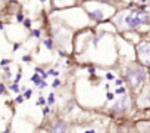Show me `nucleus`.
<instances>
[{
  "mask_svg": "<svg viewBox=\"0 0 150 133\" xmlns=\"http://www.w3.org/2000/svg\"><path fill=\"white\" fill-rule=\"evenodd\" d=\"M146 6H137L134 9H125L115 15L113 25L115 30L122 31H138L141 27L150 25V14H147Z\"/></svg>",
  "mask_w": 150,
  "mask_h": 133,
  "instance_id": "f257e3e1",
  "label": "nucleus"
},
{
  "mask_svg": "<svg viewBox=\"0 0 150 133\" xmlns=\"http://www.w3.org/2000/svg\"><path fill=\"white\" fill-rule=\"evenodd\" d=\"M121 77L125 80L131 93L135 95L149 82V68H146L144 65H141L137 61H128V62H125L124 68H122Z\"/></svg>",
  "mask_w": 150,
  "mask_h": 133,
  "instance_id": "f03ea898",
  "label": "nucleus"
},
{
  "mask_svg": "<svg viewBox=\"0 0 150 133\" xmlns=\"http://www.w3.org/2000/svg\"><path fill=\"white\" fill-rule=\"evenodd\" d=\"M105 109L112 117H124V115L135 111V108H134V95L131 92H128L122 96H116V99L112 104H109Z\"/></svg>",
  "mask_w": 150,
  "mask_h": 133,
  "instance_id": "7ed1b4c3",
  "label": "nucleus"
},
{
  "mask_svg": "<svg viewBox=\"0 0 150 133\" xmlns=\"http://www.w3.org/2000/svg\"><path fill=\"white\" fill-rule=\"evenodd\" d=\"M99 5L100 6H91V8L87 6V16L91 22H96V24L105 22L116 14V9L112 5H102V3Z\"/></svg>",
  "mask_w": 150,
  "mask_h": 133,
  "instance_id": "20e7f679",
  "label": "nucleus"
},
{
  "mask_svg": "<svg viewBox=\"0 0 150 133\" xmlns=\"http://www.w3.org/2000/svg\"><path fill=\"white\" fill-rule=\"evenodd\" d=\"M134 108L135 111H149L150 109V83L147 82L144 87L134 95Z\"/></svg>",
  "mask_w": 150,
  "mask_h": 133,
  "instance_id": "39448f33",
  "label": "nucleus"
},
{
  "mask_svg": "<svg viewBox=\"0 0 150 133\" xmlns=\"http://www.w3.org/2000/svg\"><path fill=\"white\" fill-rule=\"evenodd\" d=\"M71 127H72V124L68 118L56 115V117H53V120H50V123L44 129L47 130V133H69Z\"/></svg>",
  "mask_w": 150,
  "mask_h": 133,
  "instance_id": "423d86ee",
  "label": "nucleus"
},
{
  "mask_svg": "<svg viewBox=\"0 0 150 133\" xmlns=\"http://www.w3.org/2000/svg\"><path fill=\"white\" fill-rule=\"evenodd\" d=\"M9 127L12 133H35L37 132L33 121L27 118H19V117H15L12 123L9 124Z\"/></svg>",
  "mask_w": 150,
  "mask_h": 133,
  "instance_id": "0eeeda50",
  "label": "nucleus"
},
{
  "mask_svg": "<svg viewBox=\"0 0 150 133\" xmlns=\"http://www.w3.org/2000/svg\"><path fill=\"white\" fill-rule=\"evenodd\" d=\"M135 56H137V62L144 65L146 68H150V41L149 40H143L137 43Z\"/></svg>",
  "mask_w": 150,
  "mask_h": 133,
  "instance_id": "6e6552de",
  "label": "nucleus"
},
{
  "mask_svg": "<svg viewBox=\"0 0 150 133\" xmlns=\"http://www.w3.org/2000/svg\"><path fill=\"white\" fill-rule=\"evenodd\" d=\"M137 133H150V120H140L135 123Z\"/></svg>",
  "mask_w": 150,
  "mask_h": 133,
  "instance_id": "1a4fd4ad",
  "label": "nucleus"
},
{
  "mask_svg": "<svg viewBox=\"0 0 150 133\" xmlns=\"http://www.w3.org/2000/svg\"><path fill=\"white\" fill-rule=\"evenodd\" d=\"M56 8H66V6H72L75 5V0H53Z\"/></svg>",
  "mask_w": 150,
  "mask_h": 133,
  "instance_id": "9d476101",
  "label": "nucleus"
},
{
  "mask_svg": "<svg viewBox=\"0 0 150 133\" xmlns=\"http://www.w3.org/2000/svg\"><path fill=\"white\" fill-rule=\"evenodd\" d=\"M115 99H116V95H115L113 90H108V92L105 93V102H106V107H108L109 104H112Z\"/></svg>",
  "mask_w": 150,
  "mask_h": 133,
  "instance_id": "9b49d317",
  "label": "nucleus"
},
{
  "mask_svg": "<svg viewBox=\"0 0 150 133\" xmlns=\"http://www.w3.org/2000/svg\"><path fill=\"white\" fill-rule=\"evenodd\" d=\"M46 99H47V105L54 107L56 102H57V95H56V92H50V93L46 96Z\"/></svg>",
  "mask_w": 150,
  "mask_h": 133,
  "instance_id": "f8f14e48",
  "label": "nucleus"
},
{
  "mask_svg": "<svg viewBox=\"0 0 150 133\" xmlns=\"http://www.w3.org/2000/svg\"><path fill=\"white\" fill-rule=\"evenodd\" d=\"M113 92H115V95H116V96H122V95H125V93H128V92H131V90H129V87L125 84V86L115 87V89H113Z\"/></svg>",
  "mask_w": 150,
  "mask_h": 133,
  "instance_id": "ddd939ff",
  "label": "nucleus"
},
{
  "mask_svg": "<svg viewBox=\"0 0 150 133\" xmlns=\"http://www.w3.org/2000/svg\"><path fill=\"white\" fill-rule=\"evenodd\" d=\"M8 90L9 92H12V93H15V95H19L21 93V86L18 84V83H11V84H8Z\"/></svg>",
  "mask_w": 150,
  "mask_h": 133,
  "instance_id": "4468645a",
  "label": "nucleus"
},
{
  "mask_svg": "<svg viewBox=\"0 0 150 133\" xmlns=\"http://www.w3.org/2000/svg\"><path fill=\"white\" fill-rule=\"evenodd\" d=\"M30 82H31V83H33V84H34L35 87H38V86H40V83L43 82V79L40 77V74L34 73V74H33V76L30 77Z\"/></svg>",
  "mask_w": 150,
  "mask_h": 133,
  "instance_id": "2eb2a0df",
  "label": "nucleus"
},
{
  "mask_svg": "<svg viewBox=\"0 0 150 133\" xmlns=\"http://www.w3.org/2000/svg\"><path fill=\"white\" fill-rule=\"evenodd\" d=\"M41 43H43V46L47 49V50H52L53 49V39H41Z\"/></svg>",
  "mask_w": 150,
  "mask_h": 133,
  "instance_id": "dca6fc26",
  "label": "nucleus"
},
{
  "mask_svg": "<svg viewBox=\"0 0 150 133\" xmlns=\"http://www.w3.org/2000/svg\"><path fill=\"white\" fill-rule=\"evenodd\" d=\"M35 105H37V107H44V105H47V99H46V96H43V93L38 95V98H37V101H35Z\"/></svg>",
  "mask_w": 150,
  "mask_h": 133,
  "instance_id": "f3484780",
  "label": "nucleus"
},
{
  "mask_svg": "<svg viewBox=\"0 0 150 133\" xmlns=\"http://www.w3.org/2000/svg\"><path fill=\"white\" fill-rule=\"evenodd\" d=\"M47 74H49V77L59 79V76H60V71H59L57 68H49V70H47Z\"/></svg>",
  "mask_w": 150,
  "mask_h": 133,
  "instance_id": "a211bd4d",
  "label": "nucleus"
},
{
  "mask_svg": "<svg viewBox=\"0 0 150 133\" xmlns=\"http://www.w3.org/2000/svg\"><path fill=\"white\" fill-rule=\"evenodd\" d=\"M50 87H52L53 90H57V89H60V87H62V80H60V79H54V80L52 82Z\"/></svg>",
  "mask_w": 150,
  "mask_h": 133,
  "instance_id": "6ab92c4d",
  "label": "nucleus"
},
{
  "mask_svg": "<svg viewBox=\"0 0 150 133\" xmlns=\"http://www.w3.org/2000/svg\"><path fill=\"white\" fill-rule=\"evenodd\" d=\"M24 102H25V98H24L22 93H19V95H16V96L13 98V104H15V105H22Z\"/></svg>",
  "mask_w": 150,
  "mask_h": 133,
  "instance_id": "aec40b11",
  "label": "nucleus"
},
{
  "mask_svg": "<svg viewBox=\"0 0 150 133\" xmlns=\"http://www.w3.org/2000/svg\"><path fill=\"white\" fill-rule=\"evenodd\" d=\"M22 95H24L25 101H30V99L33 98V95H34V90H33V89H25V90L22 92Z\"/></svg>",
  "mask_w": 150,
  "mask_h": 133,
  "instance_id": "412c9836",
  "label": "nucleus"
},
{
  "mask_svg": "<svg viewBox=\"0 0 150 133\" xmlns=\"http://www.w3.org/2000/svg\"><path fill=\"white\" fill-rule=\"evenodd\" d=\"M118 76L116 74H113L112 71H108V73H105V79L108 80V82H115V79H116Z\"/></svg>",
  "mask_w": 150,
  "mask_h": 133,
  "instance_id": "4be33fe9",
  "label": "nucleus"
},
{
  "mask_svg": "<svg viewBox=\"0 0 150 133\" xmlns=\"http://www.w3.org/2000/svg\"><path fill=\"white\" fill-rule=\"evenodd\" d=\"M83 133H99V129L96 126H88L83 130Z\"/></svg>",
  "mask_w": 150,
  "mask_h": 133,
  "instance_id": "5701e85b",
  "label": "nucleus"
},
{
  "mask_svg": "<svg viewBox=\"0 0 150 133\" xmlns=\"http://www.w3.org/2000/svg\"><path fill=\"white\" fill-rule=\"evenodd\" d=\"M113 84H115V87H119V86H125L127 83H125V80L122 77H116L115 82H113Z\"/></svg>",
  "mask_w": 150,
  "mask_h": 133,
  "instance_id": "b1692460",
  "label": "nucleus"
},
{
  "mask_svg": "<svg viewBox=\"0 0 150 133\" xmlns=\"http://www.w3.org/2000/svg\"><path fill=\"white\" fill-rule=\"evenodd\" d=\"M9 90H8V84L3 82V83H0V96H3V95H6Z\"/></svg>",
  "mask_w": 150,
  "mask_h": 133,
  "instance_id": "393cba45",
  "label": "nucleus"
},
{
  "mask_svg": "<svg viewBox=\"0 0 150 133\" xmlns=\"http://www.w3.org/2000/svg\"><path fill=\"white\" fill-rule=\"evenodd\" d=\"M12 64V59H9V58H3L2 61H0V66L2 68H5V66H9Z\"/></svg>",
  "mask_w": 150,
  "mask_h": 133,
  "instance_id": "a878e982",
  "label": "nucleus"
},
{
  "mask_svg": "<svg viewBox=\"0 0 150 133\" xmlns=\"http://www.w3.org/2000/svg\"><path fill=\"white\" fill-rule=\"evenodd\" d=\"M31 37H34V39H41V30H38V28L31 30Z\"/></svg>",
  "mask_w": 150,
  "mask_h": 133,
  "instance_id": "bb28decb",
  "label": "nucleus"
},
{
  "mask_svg": "<svg viewBox=\"0 0 150 133\" xmlns=\"http://www.w3.org/2000/svg\"><path fill=\"white\" fill-rule=\"evenodd\" d=\"M91 2L102 3V5H112V6H113V2H115V0H91Z\"/></svg>",
  "mask_w": 150,
  "mask_h": 133,
  "instance_id": "cd10ccee",
  "label": "nucleus"
},
{
  "mask_svg": "<svg viewBox=\"0 0 150 133\" xmlns=\"http://www.w3.org/2000/svg\"><path fill=\"white\" fill-rule=\"evenodd\" d=\"M16 21H18V22H24V21H25V15H24L22 12H18V14H16Z\"/></svg>",
  "mask_w": 150,
  "mask_h": 133,
  "instance_id": "c85d7f7f",
  "label": "nucleus"
},
{
  "mask_svg": "<svg viewBox=\"0 0 150 133\" xmlns=\"http://www.w3.org/2000/svg\"><path fill=\"white\" fill-rule=\"evenodd\" d=\"M21 79H22V73H21V71H18V73H16V76L13 77V83H18V84H19Z\"/></svg>",
  "mask_w": 150,
  "mask_h": 133,
  "instance_id": "c756f323",
  "label": "nucleus"
},
{
  "mask_svg": "<svg viewBox=\"0 0 150 133\" xmlns=\"http://www.w3.org/2000/svg\"><path fill=\"white\" fill-rule=\"evenodd\" d=\"M22 24H24V27H25L27 30H31V19H30V18H25V21H24Z\"/></svg>",
  "mask_w": 150,
  "mask_h": 133,
  "instance_id": "7c9ffc66",
  "label": "nucleus"
},
{
  "mask_svg": "<svg viewBox=\"0 0 150 133\" xmlns=\"http://www.w3.org/2000/svg\"><path fill=\"white\" fill-rule=\"evenodd\" d=\"M33 61V56L31 55H24L22 56V62H31Z\"/></svg>",
  "mask_w": 150,
  "mask_h": 133,
  "instance_id": "2f4dec72",
  "label": "nucleus"
},
{
  "mask_svg": "<svg viewBox=\"0 0 150 133\" xmlns=\"http://www.w3.org/2000/svg\"><path fill=\"white\" fill-rule=\"evenodd\" d=\"M5 30V24H3V21H0V31H3Z\"/></svg>",
  "mask_w": 150,
  "mask_h": 133,
  "instance_id": "473e14b6",
  "label": "nucleus"
},
{
  "mask_svg": "<svg viewBox=\"0 0 150 133\" xmlns=\"http://www.w3.org/2000/svg\"><path fill=\"white\" fill-rule=\"evenodd\" d=\"M147 114H149V115H147V120H150V109L147 111Z\"/></svg>",
  "mask_w": 150,
  "mask_h": 133,
  "instance_id": "72a5a7b5",
  "label": "nucleus"
},
{
  "mask_svg": "<svg viewBox=\"0 0 150 133\" xmlns=\"http://www.w3.org/2000/svg\"><path fill=\"white\" fill-rule=\"evenodd\" d=\"M40 2H41V3H46V0H40Z\"/></svg>",
  "mask_w": 150,
  "mask_h": 133,
  "instance_id": "f704fd0d",
  "label": "nucleus"
},
{
  "mask_svg": "<svg viewBox=\"0 0 150 133\" xmlns=\"http://www.w3.org/2000/svg\"><path fill=\"white\" fill-rule=\"evenodd\" d=\"M149 83H150V74H149Z\"/></svg>",
  "mask_w": 150,
  "mask_h": 133,
  "instance_id": "c9c22d12",
  "label": "nucleus"
},
{
  "mask_svg": "<svg viewBox=\"0 0 150 133\" xmlns=\"http://www.w3.org/2000/svg\"><path fill=\"white\" fill-rule=\"evenodd\" d=\"M9 133H12V132H9Z\"/></svg>",
  "mask_w": 150,
  "mask_h": 133,
  "instance_id": "e433bc0d",
  "label": "nucleus"
}]
</instances>
